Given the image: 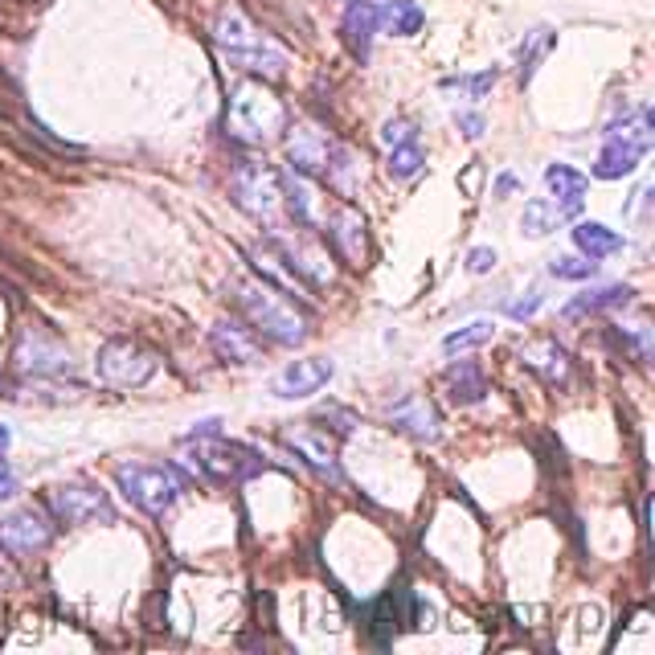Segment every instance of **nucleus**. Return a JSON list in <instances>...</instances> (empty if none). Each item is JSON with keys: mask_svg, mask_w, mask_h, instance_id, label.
Masks as SVG:
<instances>
[{"mask_svg": "<svg viewBox=\"0 0 655 655\" xmlns=\"http://www.w3.org/2000/svg\"><path fill=\"white\" fill-rule=\"evenodd\" d=\"M230 299L246 316V324L267 340H275V344H303L308 340V320H303V312H295V303H287L275 287L254 283V279H234Z\"/></svg>", "mask_w": 655, "mask_h": 655, "instance_id": "1", "label": "nucleus"}, {"mask_svg": "<svg viewBox=\"0 0 655 655\" xmlns=\"http://www.w3.org/2000/svg\"><path fill=\"white\" fill-rule=\"evenodd\" d=\"M655 144V119L647 107L615 119L606 131H602V152L594 160V177L598 181H619V177H631L639 168V160L651 152Z\"/></svg>", "mask_w": 655, "mask_h": 655, "instance_id": "2", "label": "nucleus"}, {"mask_svg": "<svg viewBox=\"0 0 655 655\" xmlns=\"http://www.w3.org/2000/svg\"><path fill=\"white\" fill-rule=\"evenodd\" d=\"M213 41H217V50H222L234 66H242V70H254V74H283V66H287V54L275 46L271 37H262L254 25H250V17L242 13V9H222L217 13V25H213Z\"/></svg>", "mask_w": 655, "mask_h": 655, "instance_id": "3", "label": "nucleus"}, {"mask_svg": "<svg viewBox=\"0 0 655 655\" xmlns=\"http://www.w3.org/2000/svg\"><path fill=\"white\" fill-rule=\"evenodd\" d=\"M226 123H230V131H234L238 140L267 144V140H275L279 131H283L287 111H283V103L262 82H242L238 91H234V99H230Z\"/></svg>", "mask_w": 655, "mask_h": 655, "instance_id": "4", "label": "nucleus"}, {"mask_svg": "<svg viewBox=\"0 0 655 655\" xmlns=\"http://www.w3.org/2000/svg\"><path fill=\"white\" fill-rule=\"evenodd\" d=\"M197 451L185 459L201 484L209 488H226V484H242V479L258 475L262 471V459H254L246 447L238 443H226V439H217V434H197Z\"/></svg>", "mask_w": 655, "mask_h": 655, "instance_id": "5", "label": "nucleus"}, {"mask_svg": "<svg viewBox=\"0 0 655 655\" xmlns=\"http://www.w3.org/2000/svg\"><path fill=\"white\" fill-rule=\"evenodd\" d=\"M115 479H119L123 496L136 504V508L152 512V516H160L164 508L177 504V496L185 488L181 475L172 471V467H160V463H119L115 467Z\"/></svg>", "mask_w": 655, "mask_h": 655, "instance_id": "6", "label": "nucleus"}, {"mask_svg": "<svg viewBox=\"0 0 655 655\" xmlns=\"http://www.w3.org/2000/svg\"><path fill=\"white\" fill-rule=\"evenodd\" d=\"M234 197L246 213L262 217V222H275L283 209V177L258 160H242L234 168Z\"/></svg>", "mask_w": 655, "mask_h": 655, "instance_id": "7", "label": "nucleus"}, {"mask_svg": "<svg viewBox=\"0 0 655 655\" xmlns=\"http://www.w3.org/2000/svg\"><path fill=\"white\" fill-rule=\"evenodd\" d=\"M50 508L62 524H91V520H115V508L103 488L95 484H62L50 492Z\"/></svg>", "mask_w": 655, "mask_h": 655, "instance_id": "8", "label": "nucleus"}, {"mask_svg": "<svg viewBox=\"0 0 655 655\" xmlns=\"http://www.w3.org/2000/svg\"><path fill=\"white\" fill-rule=\"evenodd\" d=\"M156 357L144 353L140 344H127V340H111L103 344V353H99V373L111 381V385H144L152 373H156Z\"/></svg>", "mask_w": 655, "mask_h": 655, "instance_id": "9", "label": "nucleus"}, {"mask_svg": "<svg viewBox=\"0 0 655 655\" xmlns=\"http://www.w3.org/2000/svg\"><path fill=\"white\" fill-rule=\"evenodd\" d=\"M336 365L328 357H308V361H291L279 377H275V393L283 402H299V398H312L332 381Z\"/></svg>", "mask_w": 655, "mask_h": 655, "instance_id": "10", "label": "nucleus"}, {"mask_svg": "<svg viewBox=\"0 0 655 655\" xmlns=\"http://www.w3.org/2000/svg\"><path fill=\"white\" fill-rule=\"evenodd\" d=\"M209 344L213 353L222 357L226 365H258L262 361V348L254 340V328L238 324V320H222L213 332H209Z\"/></svg>", "mask_w": 655, "mask_h": 655, "instance_id": "11", "label": "nucleus"}, {"mask_svg": "<svg viewBox=\"0 0 655 655\" xmlns=\"http://www.w3.org/2000/svg\"><path fill=\"white\" fill-rule=\"evenodd\" d=\"M520 361L529 365L541 381H549V385H565L570 381V373H574V361H570V353L557 344V340H529V344H520Z\"/></svg>", "mask_w": 655, "mask_h": 655, "instance_id": "12", "label": "nucleus"}, {"mask_svg": "<svg viewBox=\"0 0 655 655\" xmlns=\"http://www.w3.org/2000/svg\"><path fill=\"white\" fill-rule=\"evenodd\" d=\"M389 426L414 434L418 443H434V439H439V414H434V406L426 398H418V393H410V398L389 406Z\"/></svg>", "mask_w": 655, "mask_h": 655, "instance_id": "13", "label": "nucleus"}, {"mask_svg": "<svg viewBox=\"0 0 655 655\" xmlns=\"http://www.w3.org/2000/svg\"><path fill=\"white\" fill-rule=\"evenodd\" d=\"M578 209H582V205L557 201V197H533L529 205H524V213H520V230L529 234V238H545V234H553L557 226L574 222Z\"/></svg>", "mask_w": 655, "mask_h": 655, "instance_id": "14", "label": "nucleus"}, {"mask_svg": "<svg viewBox=\"0 0 655 655\" xmlns=\"http://www.w3.org/2000/svg\"><path fill=\"white\" fill-rule=\"evenodd\" d=\"M54 537V529L37 512H17L0 524V545L13 549V553H33V549H46Z\"/></svg>", "mask_w": 655, "mask_h": 655, "instance_id": "15", "label": "nucleus"}, {"mask_svg": "<svg viewBox=\"0 0 655 655\" xmlns=\"http://www.w3.org/2000/svg\"><path fill=\"white\" fill-rule=\"evenodd\" d=\"M377 25H381V9L369 5V0H348V13H344V41L348 50H353V58H369L373 50V37H377Z\"/></svg>", "mask_w": 655, "mask_h": 655, "instance_id": "16", "label": "nucleus"}, {"mask_svg": "<svg viewBox=\"0 0 655 655\" xmlns=\"http://www.w3.org/2000/svg\"><path fill=\"white\" fill-rule=\"evenodd\" d=\"M324 234L332 238V246L348 258V262H361L365 258V217L357 209H336L328 222H324Z\"/></svg>", "mask_w": 655, "mask_h": 655, "instance_id": "17", "label": "nucleus"}, {"mask_svg": "<svg viewBox=\"0 0 655 655\" xmlns=\"http://www.w3.org/2000/svg\"><path fill=\"white\" fill-rule=\"evenodd\" d=\"M291 447H295V455H303V459H308L324 479H328V484H344V475H340V463H336V455H332V447H328V439H324V434H316V430H295L291 434V439H287Z\"/></svg>", "mask_w": 655, "mask_h": 655, "instance_id": "18", "label": "nucleus"}, {"mask_svg": "<svg viewBox=\"0 0 655 655\" xmlns=\"http://www.w3.org/2000/svg\"><path fill=\"white\" fill-rule=\"evenodd\" d=\"M414 615V594L410 590H389L377 606H373V627H377V639L389 643L393 635H398Z\"/></svg>", "mask_w": 655, "mask_h": 655, "instance_id": "19", "label": "nucleus"}, {"mask_svg": "<svg viewBox=\"0 0 655 655\" xmlns=\"http://www.w3.org/2000/svg\"><path fill=\"white\" fill-rule=\"evenodd\" d=\"M574 246H578L590 262H598V258L619 254L627 242H623L619 230H610V226H602V222H578V226H574Z\"/></svg>", "mask_w": 655, "mask_h": 655, "instance_id": "20", "label": "nucleus"}, {"mask_svg": "<svg viewBox=\"0 0 655 655\" xmlns=\"http://www.w3.org/2000/svg\"><path fill=\"white\" fill-rule=\"evenodd\" d=\"M447 393H451L455 406H475V402L488 398V381H484V373H479L471 361H455L447 369Z\"/></svg>", "mask_w": 655, "mask_h": 655, "instance_id": "21", "label": "nucleus"}, {"mask_svg": "<svg viewBox=\"0 0 655 655\" xmlns=\"http://www.w3.org/2000/svg\"><path fill=\"white\" fill-rule=\"evenodd\" d=\"M545 189L557 201L582 205L586 201V189H590V177H586V172H578V168H570V164H549L545 168Z\"/></svg>", "mask_w": 655, "mask_h": 655, "instance_id": "22", "label": "nucleus"}, {"mask_svg": "<svg viewBox=\"0 0 655 655\" xmlns=\"http://www.w3.org/2000/svg\"><path fill=\"white\" fill-rule=\"evenodd\" d=\"M291 164L299 172H320L328 164V144L320 140L316 127H295V136H291Z\"/></svg>", "mask_w": 655, "mask_h": 655, "instance_id": "23", "label": "nucleus"}, {"mask_svg": "<svg viewBox=\"0 0 655 655\" xmlns=\"http://www.w3.org/2000/svg\"><path fill=\"white\" fill-rule=\"evenodd\" d=\"M631 287L627 283H606V287H594V291H582L578 299H570V316H582V312H598V308H623V303H631Z\"/></svg>", "mask_w": 655, "mask_h": 655, "instance_id": "24", "label": "nucleus"}, {"mask_svg": "<svg viewBox=\"0 0 655 655\" xmlns=\"http://www.w3.org/2000/svg\"><path fill=\"white\" fill-rule=\"evenodd\" d=\"M389 177L393 181H414L418 172L426 168V156H422V144H418V136H410V140H398V144H389Z\"/></svg>", "mask_w": 655, "mask_h": 655, "instance_id": "25", "label": "nucleus"}, {"mask_svg": "<svg viewBox=\"0 0 655 655\" xmlns=\"http://www.w3.org/2000/svg\"><path fill=\"white\" fill-rule=\"evenodd\" d=\"M381 17H385V25L398 33V37H414L422 29V21H426L414 0H389V5L381 9Z\"/></svg>", "mask_w": 655, "mask_h": 655, "instance_id": "26", "label": "nucleus"}, {"mask_svg": "<svg viewBox=\"0 0 655 655\" xmlns=\"http://www.w3.org/2000/svg\"><path fill=\"white\" fill-rule=\"evenodd\" d=\"M496 336V324L492 320H471V324H463L459 332H451L447 340H443V353L447 357H455V353H463V348H479V344H488Z\"/></svg>", "mask_w": 655, "mask_h": 655, "instance_id": "27", "label": "nucleus"}, {"mask_svg": "<svg viewBox=\"0 0 655 655\" xmlns=\"http://www.w3.org/2000/svg\"><path fill=\"white\" fill-rule=\"evenodd\" d=\"M594 271H598V262H590L586 254H582V258H578V254H557V258L549 262V275H553V279H570V283L594 279Z\"/></svg>", "mask_w": 655, "mask_h": 655, "instance_id": "28", "label": "nucleus"}, {"mask_svg": "<svg viewBox=\"0 0 655 655\" xmlns=\"http://www.w3.org/2000/svg\"><path fill=\"white\" fill-rule=\"evenodd\" d=\"M447 86V91H463L471 103H479V99H484L488 91H492V86H496V70H479V74H459V78H447L443 82Z\"/></svg>", "mask_w": 655, "mask_h": 655, "instance_id": "29", "label": "nucleus"}, {"mask_svg": "<svg viewBox=\"0 0 655 655\" xmlns=\"http://www.w3.org/2000/svg\"><path fill=\"white\" fill-rule=\"evenodd\" d=\"M549 46H553V33H549V29H537V37L520 50V78H524V82H529V78L537 74V62L549 54Z\"/></svg>", "mask_w": 655, "mask_h": 655, "instance_id": "30", "label": "nucleus"}, {"mask_svg": "<svg viewBox=\"0 0 655 655\" xmlns=\"http://www.w3.org/2000/svg\"><path fill=\"white\" fill-rule=\"evenodd\" d=\"M496 267V250H488V246H475L471 254H467V271L471 275H488Z\"/></svg>", "mask_w": 655, "mask_h": 655, "instance_id": "31", "label": "nucleus"}, {"mask_svg": "<svg viewBox=\"0 0 655 655\" xmlns=\"http://www.w3.org/2000/svg\"><path fill=\"white\" fill-rule=\"evenodd\" d=\"M541 303H545V295H541V291H533L529 299H516V303H508V316H512V320H529V316H537Z\"/></svg>", "mask_w": 655, "mask_h": 655, "instance_id": "32", "label": "nucleus"}, {"mask_svg": "<svg viewBox=\"0 0 655 655\" xmlns=\"http://www.w3.org/2000/svg\"><path fill=\"white\" fill-rule=\"evenodd\" d=\"M320 418H332V422H336V426H332L336 434H353V430L361 426L353 414H348V410H340V406H324V410H320Z\"/></svg>", "mask_w": 655, "mask_h": 655, "instance_id": "33", "label": "nucleus"}, {"mask_svg": "<svg viewBox=\"0 0 655 655\" xmlns=\"http://www.w3.org/2000/svg\"><path fill=\"white\" fill-rule=\"evenodd\" d=\"M459 127H463L467 140H479V136H484V119H479V115H459Z\"/></svg>", "mask_w": 655, "mask_h": 655, "instance_id": "34", "label": "nucleus"}, {"mask_svg": "<svg viewBox=\"0 0 655 655\" xmlns=\"http://www.w3.org/2000/svg\"><path fill=\"white\" fill-rule=\"evenodd\" d=\"M13 492H17V484H13V479H9V471L0 467V496H13Z\"/></svg>", "mask_w": 655, "mask_h": 655, "instance_id": "35", "label": "nucleus"}, {"mask_svg": "<svg viewBox=\"0 0 655 655\" xmlns=\"http://www.w3.org/2000/svg\"><path fill=\"white\" fill-rule=\"evenodd\" d=\"M9 451V426H0V455Z\"/></svg>", "mask_w": 655, "mask_h": 655, "instance_id": "36", "label": "nucleus"}]
</instances>
